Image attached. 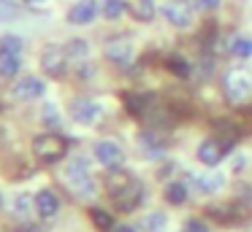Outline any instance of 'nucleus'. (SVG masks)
<instances>
[{
	"label": "nucleus",
	"mask_w": 252,
	"mask_h": 232,
	"mask_svg": "<svg viewBox=\"0 0 252 232\" xmlns=\"http://www.w3.org/2000/svg\"><path fill=\"white\" fill-rule=\"evenodd\" d=\"M41 119H44L46 127H57L60 124V111H57L55 103H44V111H41Z\"/></svg>",
	"instance_id": "obj_24"
},
{
	"label": "nucleus",
	"mask_w": 252,
	"mask_h": 232,
	"mask_svg": "<svg viewBox=\"0 0 252 232\" xmlns=\"http://www.w3.org/2000/svg\"><path fill=\"white\" fill-rule=\"evenodd\" d=\"M225 173L222 170H206V173H192L190 183L198 194H220L225 189Z\"/></svg>",
	"instance_id": "obj_8"
},
{
	"label": "nucleus",
	"mask_w": 252,
	"mask_h": 232,
	"mask_svg": "<svg viewBox=\"0 0 252 232\" xmlns=\"http://www.w3.org/2000/svg\"><path fill=\"white\" fill-rule=\"evenodd\" d=\"M44 92H46V84H44V78H38V76H22V78L11 86V95L17 97V100H22V103L35 100V97H41Z\"/></svg>",
	"instance_id": "obj_9"
},
{
	"label": "nucleus",
	"mask_w": 252,
	"mask_h": 232,
	"mask_svg": "<svg viewBox=\"0 0 252 232\" xmlns=\"http://www.w3.org/2000/svg\"><path fill=\"white\" fill-rule=\"evenodd\" d=\"M103 54H106V59L109 62H114V65H130L133 62V54H136V46H133V41L127 35H120V38H111L109 43H106V49H103Z\"/></svg>",
	"instance_id": "obj_7"
},
{
	"label": "nucleus",
	"mask_w": 252,
	"mask_h": 232,
	"mask_svg": "<svg viewBox=\"0 0 252 232\" xmlns=\"http://www.w3.org/2000/svg\"><path fill=\"white\" fill-rule=\"evenodd\" d=\"M220 3H222V0H192V5H195L198 11H203V14H206V11L220 8Z\"/></svg>",
	"instance_id": "obj_29"
},
{
	"label": "nucleus",
	"mask_w": 252,
	"mask_h": 232,
	"mask_svg": "<svg viewBox=\"0 0 252 232\" xmlns=\"http://www.w3.org/2000/svg\"><path fill=\"white\" fill-rule=\"evenodd\" d=\"M163 197L168 200L171 205H185L187 203V183L185 181H168L165 183V189H163Z\"/></svg>",
	"instance_id": "obj_15"
},
{
	"label": "nucleus",
	"mask_w": 252,
	"mask_h": 232,
	"mask_svg": "<svg viewBox=\"0 0 252 232\" xmlns=\"http://www.w3.org/2000/svg\"><path fill=\"white\" fill-rule=\"evenodd\" d=\"M30 3H41V0H30Z\"/></svg>",
	"instance_id": "obj_31"
},
{
	"label": "nucleus",
	"mask_w": 252,
	"mask_h": 232,
	"mask_svg": "<svg viewBox=\"0 0 252 232\" xmlns=\"http://www.w3.org/2000/svg\"><path fill=\"white\" fill-rule=\"evenodd\" d=\"M222 154H225V146L220 143V140H214V138L201 140V143H198V149H195L198 162H201V165H206V167H214L220 159H222Z\"/></svg>",
	"instance_id": "obj_13"
},
{
	"label": "nucleus",
	"mask_w": 252,
	"mask_h": 232,
	"mask_svg": "<svg viewBox=\"0 0 252 232\" xmlns=\"http://www.w3.org/2000/svg\"><path fill=\"white\" fill-rule=\"evenodd\" d=\"M25 41L19 35H3L0 38V54H19Z\"/></svg>",
	"instance_id": "obj_23"
},
{
	"label": "nucleus",
	"mask_w": 252,
	"mask_h": 232,
	"mask_svg": "<svg viewBox=\"0 0 252 232\" xmlns=\"http://www.w3.org/2000/svg\"><path fill=\"white\" fill-rule=\"evenodd\" d=\"M179 232H209V227L203 224L201 219H195V216H192V219H187L185 224H182Z\"/></svg>",
	"instance_id": "obj_28"
},
{
	"label": "nucleus",
	"mask_w": 252,
	"mask_h": 232,
	"mask_svg": "<svg viewBox=\"0 0 252 232\" xmlns=\"http://www.w3.org/2000/svg\"><path fill=\"white\" fill-rule=\"evenodd\" d=\"M98 11H100L98 0H76V3L68 8V22L84 27V25H90V22H95Z\"/></svg>",
	"instance_id": "obj_12"
},
{
	"label": "nucleus",
	"mask_w": 252,
	"mask_h": 232,
	"mask_svg": "<svg viewBox=\"0 0 252 232\" xmlns=\"http://www.w3.org/2000/svg\"><path fill=\"white\" fill-rule=\"evenodd\" d=\"M160 14H163V19L168 22V25L179 27V30H190L192 27V8L185 0H168V3L160 8Z\"/></svg>",
	"instance_id": "obj_6"
},
{
	"label": "nucleus",
	"mask_w": 252,
	"mask_h": 232,
	"mask_svg": "<svg viewBox=\"0 0 252 232\" xmlns=\"http://www.w3.org/2000/svg\"><path fill=\"white\" fill-rule=\"evenodd\" d=\"M230 54L239 59H252V35H236L228 43Z\"/></svg>",
	"instance_id": "obj_18"
},
{
	"label": "nucleus",
	"mask_w": 252,
	"mask_h": 232,
	"mask_svg": "<svg viewBox=\"0 0 252 232\" xmlns=\"http://www.w3.org/2000/svg\"><path fill=\"white\" fill-rule=\"evenodd\" d=\"M103 16L106 19H122V16L127 14V0H103Z\"/></svg>",
	"instance_id": "obj_21"
},
{
	"label": "nucleus",
	"mask_w": 252,
	"mask_h": 232,
	"mask_svg": "<svg viewBox=\"0 0 252 232\" xmlns=\"http://www.w3.org/2000/svg\"><path fill=\"white\" fill-rule=\"evenodd\" d=\"M63 49H65V57L73 59V62H84L87 54H90V43L84 41V38H71Z\"/></svg>",
	"instance_id": "obj_17"
},
{
	"label": "nucleus",
	"mask_w": 252,
	"mask_h": 232,
	"mask_svg": "<svg viewBox=\"0 0 252 232\" xmlns=\"http://www.w3.org/2000/svg\"><path fill=\"white\" fill-rule=\"evenodd\" d=\"M19 14V8L14 5V0H0V22H8Z\"/></svg>",
	"instance_id": "obj_27"
},
{
	"label": "nucleus",
	"mask_w": 252,
	"mask_h": 232,
	"mask_svg": "<svg viewBox=\"0 0 252 232\" xmlns=\"http://www.w3.org/2000/svg\"><path fill=\"white\" fill-rule=\"evenodd\" d=\"M93 221H95V224H98L103 232L114 230V221L109 219V213H106V210H98V208H95V210H93Z\"/></svg>",
	"instance_id": "obj_26"
},
{
	"label": "nucleus",
	"mask_w": 252,
	"mask_h": 232,
	"mask_svg": "<svg viewBox=\"0 0 252 232\" xmlns=\"http://www.w3.org/2000/svg\"><path fill=\"white\" fill-rule=\"evenodd\" d=\"M93 156H95V162L103 165V167H120L122 162H125V151H122V146L117 143V140H109V138L95 140Z\"/></svg>",
	"instance_id": "obj_4"
},
{
	"label": "nucleus",
	"mask_w": 252,
	"mask_h": 232,
	"mask_svg": "<svg viewBox=\"0 0 252 232\" xmlns=\"http://www.w3.org/2000/svg\"><path fill=\"white\" fill-rule=\"evenodd\" d=\"M133 181H136V178L127 170H120V173H111V176L106 178V189H109V194H117L120 189H125L127 183H133Z\"/></svg>",
	"instance_id": "obj_20"
},
{
	"label": "nucleus",
	"mask_w": 252,
	"mask_h": 232,
	"mask_svg": "<svg viewBox=\"0 0 252 232\" xmlns=\"http://www.w3.org/2000/svg\"><path fill=\"white\" fill-rule=\"evenodd\" d=\"M19 68H22V59H19V54H0V76H3V78H11V76H17Z\"/></svg>",
	"instance_id": "obj_19"
},
{
	"label": "nucleus",
	"mask_w": 252,
	"mask_h": 232,
	"mask_svg": "<svg viewBox=\"0 0 252 232\" xmlns=\"http://www.w3.org/2000/svg\"><path fill=\"white\" fill-rule=\"evenodd\" d=\"M33 151H35V156H38L41 162H57V159L65 156L68 146H65V138H63V135L44 132V135H38V138L33 140Z\"/></svg>",
	"instance_id": "obj_2"
},
{
	"label": "nucleus",
	"mask_w": 252,
	"mask_h": 232,
	"mask_svg": "<svg viewBox=\"0 0 252 232\" xmlns=\"http://www.w3.org/2000/svg\"><path fill=\"white\" fill-rule=\"evenodd\" d=\"M165 221H168V216H165V213H160V210H152V213L144 216L141 227H144L147 232H163Z\"/></svg>",
	"instance_id": "obj_22"
},
{
	"label": "nucleus",
	"mask_w": 252,
	"mask_h": 232,
	"mask_svg": "<svg viewBox=\"0 0 252 232\" xmlns=\"http://www.w3.org/2000/svg\"><path fill=\"white\" fill-rule=\"evenodd\" d=\"M63 178H65L68 189L79 197H95L98 186H95V178H93V170H90V159L87 156H71L68 165L63 167Z\"/></svg>",
	"instance_id": "obj_1"
},
{
	"label": "nucleus",
	"mask_w": 252,
	"mask_h": 232,
	"mask_svg": "<svg viewBox=\"0 0 252 232\" xmlns=\"http://www.w3.org/2000/svg\"><path fill=\"white\" fill-rule=\"evenodd\" d=\"M168 68L174 70L176 76H190V62L185 57H171L168 59Z\"/></svg>",
	"instance_id": "obj_25"
},
{
	"label": "nucleus",
	"mask_w": 252,
	"mask_h": 232,
	"mask_svg": "<svg viewBox=\"0 0 252 232\" xmlns=\"http://www.w3.org/2000/svg\"><path fill=\"white\" fill-rule=\"evenodd\" d=\"M111 200H114V205L122 210V213H130V210H136L138 205H141V200H144L141 183H138V181L127 183L125 189H120L117 194H111Z\"/></svg>",
	"instance_id": "obj_11"
},
{
	"label": "nucleus",
	"mask_w": 252,
	"mask_h": 232,
	"mask_svg": "<svg viewBox=\"0 0 252 232\" xmlns=\"http://www.w3.org/2000/svg\"><path fill=\"white\" fill-rule=\"evenodd\" d=\"M222 92L230 103H244L252 95V78L244 70H228L222 81Z\"/></svg>",
	"instance_id": "obj_3"
},
{
	"label": "nucleus",
	"mask_w": 252,
	"mask_h": 232,
	"mask_svg": "<svg viewBox=\"0 0 252 232\" xmlns=\"http://www.w3.org/2000/svg\"><path fill=\"white\" fill-rule=\"evenodd\" d=\"M114 232H138V230H136V227H130V224H117Z\"/></svg>",
	"instance_id": "obj_30"
},
{
	"label": "nucleus",
	"mask_w": 252,
	"mask_h": 232,
	"mask_svg": "<svg viewBox=\"0 0 252 232\" xmlns=\"http://www.w3.org/2000/svg\"><path fill=\"white\" fill-rule=\"evenodd\" d=\"M103 116V105L93 97H76L71 103V119L76 124H95Z\"/></svg>",
	"instance_id": "obj_5"
},
{
	"label": "nucleus",
	"mask_w": 252,
	"mask_h": 232,
	"mask_svg": "<svg viewBox=\"0 0 252 232\" xmlns=\"http://www.w3.org/2000/svg\"><path fill=\"white\" fill-rule=\"evenodd\" d=\"M57 210H60V200H57L55 192H49V189H41L38 194H35V213H38V219L49 221L57 216Z\"/></svg>",
	"instance_id": "obj_14"
},
{
	"label": "nucleus",
	"mask_w": 252,
	"mask_h": 232,
	"mask_svg": "<svg viewBox=\"0 0 252 232\" xmlns=\"http://www.w3.org/2000/svg\"><path fill=\"white\" fill-rule=\"evenodd\" d=\"M65 65H68L65 49L55 46V43L44 46V52H41V68H44L46 73H49V76H63V73H65Z\"/></svg>",
	"instance_id": "obj_10"
},
{
	"label": "nucleus",
	"mask_w": 252,
	"mask_h": 232,
	"mask_svg": "<svg viewBox=\"0 0 252 232\" xmlns=\"http://www.w3.org/2000/svg\"><path fill=\"white\" fill-rule=\"evenodd\" d=\"M33 205H35V200H30V192H17V194L11 197V203H8V208H11L14 216H19V219H28Z\"/></svg>",
	"instance_id": "obj_16"
},
{
	"label": "nucleus",
	"mask_w": 252,
	"mask_h": 232,
	"mask_svg": "<svg viewBox=\"0 0 252 232\" xmlns=\"http://www.w3.org/2000/svg\"><path fill=\"white\" fill-rule=\"evenodd\" d=\"M147 3H152V0H147Z\"/></svg>",
	"instance_id": "obj_32"
}]
</instances>
